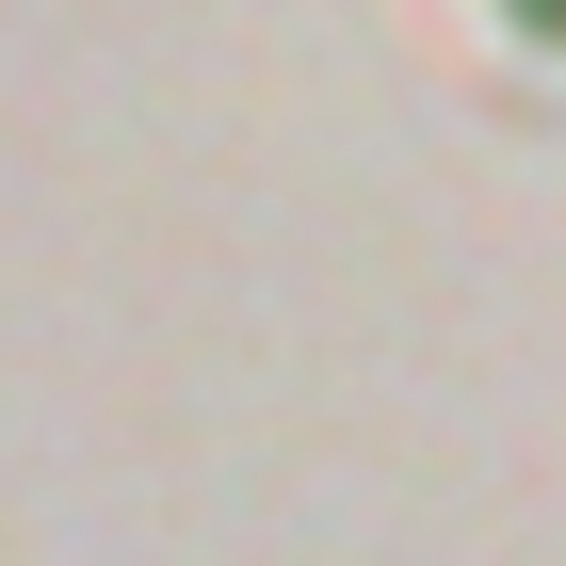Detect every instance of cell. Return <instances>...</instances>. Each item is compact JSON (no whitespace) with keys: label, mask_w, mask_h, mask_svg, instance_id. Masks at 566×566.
<instances>
[{"label":"cell","mask_w":566,"mask_h":566,"mask_svg":"<svg viewBox=\"0 0 566 566\" xmlns=\"http://www.w3.org/2000/svg\"><path fill=\"white\" fill-rule=\"evenodd\" d=\"M502 17H518V33H534V49H566V0H502Z\"/></svg>","instance_id":"obj_1"}]
</instances>
